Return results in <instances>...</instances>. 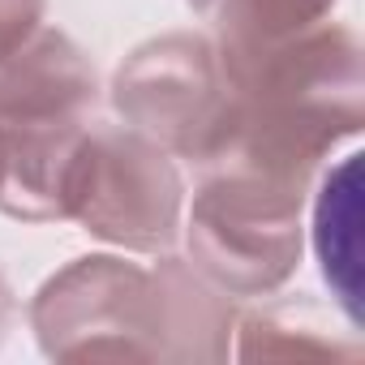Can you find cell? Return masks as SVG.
<instances>
[{"label": "cell", "instance_id": "7c38bea8", "mask_svg": "<svg viewBox=\"0 0 365 365\" xmlns=\"http://www.w3.org/2000/svg\"><path fill=\"white\" fill-rule=\"evenodd\" d=\"M48 0H0V52L22 43L39 22H43Z\"/></svg>", "mask_w": 365, "mask_h": 365}, {"label": "cell", "instance_id": "4fadbf2b", "mask_svg": "<svg viewBox=\"0 0 365 365\" xmlns=\"http://www.w3.org/2000/svg\"><path fill=\"white\" fill-rule=\"evenodd\" d=\"M9 322H14V292H9V279L0 275V344L9 335Z\"/></svg>", "mask_w": 365, "mask_h": 365}, {"label": "cell", "instance_id": "5bb4252c", "mask_svg": "<svg viewBox=\"0 0 365 365\" xmlns=\"http://www.w3.org/2000/svg\"><path fill=\"white\" fill-rule=\"evenodd\" d=\"M185 5H194V9H198V14H211V9H215V5H220V0H185Z\"/></svg>", "mask_w": 365, "mask_h": 365}, {"label": "cell", "instance_id": "277c9868", "mask_svg": "<svg viewBox=\"0 0 365 365\" xmlns=\"http://www.w3.org/2000/svg\"><path fill=\"white\" fill-rule=\"evenodd\" d=\"M31 331L52 361H163L155 271L116 254L73 258L35 292Z\"/></svg>", "mask_w": 365, "mask_h": 365}, {"label": "cell", "instance_id": "ba28073f", "mask_svg": "<svg viewBox=\"0 0 365 365\" xmlns=\"http://www.w3.org/2000/svg\"><path fill=\"white\" fill-rule=\"evenodd\" d=\"M309 241L339 314L352 331H361V155H344L322 176Z\"/></svg>", "mask_w": 365, "mask_h": 365}, {"label": "cell", "instance_id": "3957f363", "mask_svg": "<svg viewBox=\"0 0 365 365\" xmlns=\"http://www.w3.org/2000/svg\"><path fill=\"white\" fill-rule=\"evenodd\" d=\"M120 125L163 146L172 159L207 168L237 120V95L211 35L172 31L138 43L112 73Z\"/></svg>", "mask_w": 365, "mask_h": 365}, {"label": "cell", "instance_id": "8992f818", "mask_svg": "<svg viewBox=\"0 0 365 365\" xmlns=\"http://www.w3.org/2000/svg\"><path fill=\"white\" fill-rule=\"evenodd\" d=\"M99 103L95 61L56 26L39 22L0 52V129H43L91 120Z\"/></svg>", "mask_w": 365, "mask_h": 365}, {"label": "cell", "instance_id": "52a82bcc", "mask_svg": "<svg viewBox=\"0 0 365 365\" xmlns=\"http://www.w3.org/2000/svg\"><path fill=\"white\" fill-rule=\"evenodd\" d=\"M86 133H91V120L43 125V129H0V138H5L0 215L22 224L69 220Z\"/></svg>", "mask_w": 365, "mask_h": 365}, {"label": "cell", "instance_id": "30bf717a", "mask_svg": "<svg viewBox=\"0 0 365 365\" xmlns=\"http://www.w3.org/2000/svg\"><path fill=\"white\" fill-rule=\"evenodd\" d=\"M331 9L335 0H220L211 9L215 48L224 61H245L331 22Z\"/></svg>", "mask_w": 365, "mask_h": 365}, {"label": "cell", "instance_id": "9a60e30c", "mask_svg": "<svg viewBox=\"0 0 365 365\" xmlns=\"http://www.w3.org/2000/svg\"><path fill=\"white\" fill-rule=\"evenodd\" d=\"M0 176H5V138H0Z\"/></svg>", "mask_w": 365, "mask_h": 365}, {"label": "cell", "instance_id": "5b68a950", "mask_svg": "<svg viewBox=\"0 0 365 365\" xmlns=\"http://www.w3.org/2000/svg\"><path fill=\"white\" fill-rule=\"evenodd\" d=\"M69 220L125 254H168L185 220V180L176 159L129 125L91 120Z\"/></svg>", "mask_w": 365, "mask_h": 365}, {"label": "cell", "instance_id": "7a4b0ae2", "mask_svg": "<svg viewBox=\"0 0 365 365\" xmlns=\"http://www.w3.org/2000/svg\"><path fill=\"white\" fill-rule=\"evenodd\" d=\"M198 176V194L180 220L185 262L228 297L279 292L301 267V207L309 194L232 168H211Z\"/></svg>", "mask_w": 365, "mask_h": 365}, {"label": "cell", "instance_id": "6da1fadb", "mask_svg": "<svg viewBox=\"0 0 365 365\" xmlns=\"http://www.w3.org/2000/svg\"><path fill=\"white\" fill-rule=\"evenodd\" d=\"M237 120L207 168L309 194L331 150L365 125V61L348 26L322 22L245 61H224ZM198 168V172H207Z\"/></svg>", "mask_w": 365, "mask_h": 365}, {"label": "cell", "instance_id": "8fae6325", "mask_svg": "<svg viewBox=\"0 0 365 365\" xmlns=\"http://www.w3.org/2000/svg\"><path fill=\"white\" fill-rule=\"evenodd\" d=\"M237 344L232 356L237 361H258V356H339V361H356L361 356V339L356 331L339 335L331 331L318 309L309 305H279V309H262V314H237Z\"/></svg>", "mask_w": 365, "mask_h": 365}, {"label": "cell", "instance_id": "9c48e42d", "mask_svg": "<svg viewBox=\"0 0 365 365\" xmlns=\"http://www.w3.org/2000/svg\"><path fill=\"white\" fill-rule=\"evenodd\" d=\"M163 297V361H228L237 309L232 297L207 284L185 258L163 254L155 267Z\"/></svg>", "mask_w": 365, "mask_h": 365}]
</instances>
